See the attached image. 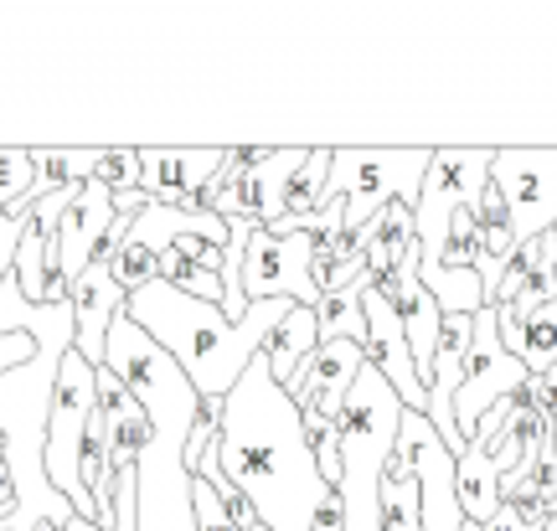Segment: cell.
Wrapping results in <instances>:
<instances>
[{"label":"cell","instance_id":"cell-1","mask_svg":"<svg viewBox=\"0 0 557 531\" xmlns=\"http://www.w3.org/2000/svg\"><path fill=\"white\" fill-rule=\"evenodd\" d=\"M218 465L253 501L269 531H315L320 506L336 495L305 439L299 403L274 382L263 356L222 397Z\"/></svg>","mask_w":557,"mask_h":531},{"label":"cell","instance_id":"cell-2","mask_svg":"<svg viewBox=\"0 0 557 531\" xmlns=\"http://www.w3.org/2000/svg\"><path fill=\"white\" fill-rule=\"evenodd\" d=\"M295 299H253V310L243 320H227L222 305H207L197 295H181L176 284L156 279L150 289L124 299V316L156 341L160 351L176 356V367L191 376L201 397H227L243 382L278 331V320L289 316Z\"/></svg>","mask_w":557,"mask_h":531},{"label":"cell","instance_id":"cell-3","mask_svg":"<svg viewBox=\"0 0 557 531\" xmlns=\"http://www.w3.org/2000/svg\"><path fill=\"white\" fill-rule=\"evenodd\" d=\"M403 397L377 367H361L357 387L341 413V506H346V531H382V480L398 449L403 429Z\"/></svg>","mask_w":557,"mask_h":531},{"label":"cell","instance_id":"cell-4","mask_svg":"<svg viewBox=\"0 0 557 531\" xmlns=\"http://www.w3.org/2000/svg\"><path fill=\"white\" fill-rule=\"evenodd\" d=\"M103 367L120 376L124 387H129V397L150 413V429L165 433V439H186V444H191V433H197V423H201V393L191 387V376L176 367V356L160 351L129 316H120L109 325Z\"/></svg>","mask_w":557,"mask_h":531},{"label":"cell","instance_id":"cell-5","mask_svg":"<svg viewBox=\"0 0 557 531\" xmlns=\"http://www.w3.org/2000/svg\"><path fill=\"white\" fill-rule=\"evenodd\" d=\"M429 165H434V150H361V145H336L325 201H346V233H361L393 201L418 207Z\"/></svg>","mask_w":557,"mask_h":531},{"label":"cell","instance_id":"cell-6","mask_svg":"<svg viewBox=\"0 0 557 531\" xmlns=\"http://www.w3.org/2000/svg\"><path fill=\"white\" fill-rule=\"evenodd\" d=\"M99 413V367L83 361L78 346L62 356V372H58V387H52V413H47V480L52 491L83 516L99 527V511L94 501L83 491V474H78V449H83V429L88 418Z\"/></svg>","mask_w":557,"mask_h":531},{"label":"cell","instance_id":"cell-7","mask_svg":"<svg viewBox=\"0 0 557 531\" xmlns=\"http://www.w3.org/2000/svg\"><path fill=\"white\" fill-rule=\"evenodd\" d=\"M491 165L496 150H434L423 197L413 207V243H418V274L423 284L438 279V258L449 248V222L459 207H480L485 186H491Z\"/></svg>","mask_w":557,"mask_h":531},{"label":"cell","instance_id":"cell-8","mask_svg":"<svg viewBox=\"0 0 557 531\" xmlns=\"http://www.w3.org/2000/svg\"><path fill=\"white\" fill-rule=\"evenodd\" d=\"M387 480H418V516H423V531H459L465 527L459 485H455L459 459L434 433L429 413H403L398 449H393Z\"/></svg>","mask_w":557,"mask_h":531},{"label":"cell","instance_id":"cell-9","mask_svg":"<svg viewBox=\"0 0 557 531\" xmlns=\"http://www.w3.org/2000/svg\"><path fill=\"white\" fill-rule=\"evenodd\" d=\"M527 361L506 351V341L496 331V310H480L475 316V341H470V356H465V382L455 393V423H459V439L470 444L485 423V413L506 403L527 382Z\"/></svg>","mask_w":557,"mask_h":531},{"label":"cell","instance_id":"cell-10","mask_svg":"<svg viewBox=\"0 0 557 531\" xmlns=\"http://www.w3.org/2000/svg\"><path fill=\"white\" fill-rule=\"evenodd\" d=\"M491 186L511 207V222H517L521 243H532L542 233H557V145L553 150H521V145L496 150Z\"/></svg>","mask_w":557,"mask_h":531},{"label":"cell","instance_id":"cell-11","mask_svg":"<svg viewBox=\"0 0 557 531\" xmlns=\"http://www.w3.org/2000/svg\"><path fill=\"white\" fill-rule=\"evenodd\" d=\"M315 237L310 233H289L278 237L269 227L253 233L248 258H243V295L253 299H295V305H315Z\"/></svg>","mask_w":557,"mask_h":531},{"label":"cell","instance_id":"cell-12","mask_svg":"<svg viewBox=\"0 0 557 531\" xmlns=\"http://www.w3.org/2000/svg\"><path fill=\"white\" fill-rule=\"evenodd\" d=\"M367 367H377L393 393L403 397L408 413H429V387L418 382V367H413V346H408V331H403V316L393 295L382 284H367Z\"/></svg>","mask_w":557,"mask_h":531},{"label":"cell","instance_id":"cell-13","mask_svg":"<svg viewBox=\"0 0 557 531\" xmlns=\"http://www.w3.org/2000/svg\"><path fill=\"white\" fill-rule=\"evenodd\" d=\"M114 222H120V207H114V192L99 186V181H88L78 197L67 201V212L58 222V254H62V279L67 284H78L88 274V263L94 254L103 248V237L114 233Z\"/></svg>","mask_w":557,"mask_h":531},{"label":"cell","instance_id":"cell-14","mask_svg":"<svg viewBox=\"0 0 557 531\" xmlns=\"http://www.w3.org/2000/svg\"><path fill=\"white\" fill-rule=\"evenodd\" d=\"M227 150H139V192L156 207H176L186 212V201L197 197L207 181L222 171Z\"/></svg>","mask_w":557,"mask_h":531},{"label":"cell","instance_id":"cell-15","mask_svg":"<svg viewBox=\"0 0 557 531\" xmlns=\"http://www.w3.org/2000/svg\"><path fill=\"white\" fill-rule=\"evenodd\" d=\"M315 145H295V150H274V156L253 165V171H243L233 186H227V197L218 201V217L222 222H259V227H274L278 217V197H284V186L295 176L299 165L310 160Z\"/></svg>","mask_w":557,"mask_h":531},{"label":"cell","instance_id":"cell-16","mask_svg":"<svg viewBox=\"0 0 557 531\" xmlns=\"http://www.w3.org/2000/svg\"><path fill=\"white\" fill-rule=\"evenodd\" d=\"M73 316H78V356L83 361H94L103 367V351H109V325L124 316V289L114 284V269H109V258H94L88 263V274L73 284Z\"/></svg>","mask_w":557,"mask_h":531},{"label":"cell","instance_id":"cell-17","mask_svg":"<svg viewBox=\"0 0 557 531\" xmlns=\"http://www.w3.org/2000/svg\"><path fill=\"white\" fill-rule=\"evenodd\" d=\"M320 351V316L315 305H289V316L278 320V331L269 335V346H263V361H269V372L284 393L305 397V367H310V356Z\"/></svg>","mask_w":557,"mask_h":531},{"label":"cell","instance_id":"cell-18","mask_svg":"<svg viewBox=\"0 0 557 531\" xmlns=\"http://www.w3.org/2000/svg\"><path fill=\"white\" fill-rule=\"evenodd\" d=\"M517 248L521 237H517V222H511V207H506V197L496 186H485V197H480V254H475V274L485 284V299L500 289V274H506V263H511Z\"/></svg>","mask_w":557,"mask_h":531},{"label":"cell","instance_id":"cell-19","mask_svg":"<svg viewBox=\"0 0 557 531\" xmlns=\"http://www.w3.org/2000/svg\"><path fill=\"white\" fill-rule=\"evenodd\" d=\"M459 511L465 521H475V527H491L496 511L506 506V495H500V470L491 465V444H480L470 439V449L459 454Z\"/></svg>","mask_w":557,"mask_h":531},{"label":"cell","instance_id":"cell-20","mask_svg":"<svg viewBox=\"0 0 557 531\" xmlns=\"http://www.w3.org/2000/svg\"><path fill=\"white\" fill-rule=\"evenodd\" d=\"M367 284L372 279H357V284H341V289H325L315 299V316H320V346L325 341H357L367 346Z\"/></svg>","mask_w":557,"mask_h":531},{"label":"cell","instance_id":"cell-21","mask_svg":"<svg viewBox=\"0 0 557 531\" xmlns=\"http://www.w3.org/2000/svg\"><path fill=\"white\" fill-rule=\"evenodd\" d=\"M331 145H315L310 150V160L299 165L295 176H289V186H284V197H278V217H274V227L278 222H299V217H310L325 207V181H331Z\"/></svg>","mask_w":557,"mask_h":531},{"label":"cell","instance_id":"cell-22","mask_svg":"<svg viewBox=\"0 0 557 531\" xmlns=\"http://www.w3.org/2000/svg\"><path fill=\"white\" fill-rule=\"evenodd\" d=\"M99 150H32V160H37V192L52 197V192H78V186H88V181H94V165H99Z\"/></svg>","mask_w":557,"mask_h":531},{"label":"cell","instance_id":"cell-23","mask_svg":"<svg viewBox=\"0 0 557 531\" xmlns=\"http://www.w3.org/2000/svg\"><path fill=\"white\" fill-rule=\"evenodd\" d=\"M37 160L21 145H0V212H26L37 207Z\"/></svg>","mask_w":557,"mask_h":531},{"label":"cell","instance_id":"cell-24","mask_svg":"<svg viewBox=\"0 0 557 531\" xmlns=\"http://www.w3.org/2000/svg\"><path fill=\"white\" fill-rule=\"evenodd\" d=\"M521 361L527 372H553L557 367V299L521 320Z\"/></svg>","mask_w":557,"mask_h":531},{"label":"cell","instance_id":"cell-25","mask_svg":"<svg viewBox=\"0 0 557 531\" xmlns=\"http://www.w3.org/2000/svg\"><path fill=\"white\" fill-rule=\"evenodd\" d=\"M94 181L109 186L114 197L120 192H139V150L135 145H103L99 165H94Z\"/></svg>","mask_w":557,"mask_h":531},{"label":"cell","instance_id":"cell-26","mask_svg":"<svg viewBox=\"0 0 557 531\" xmlns=\"http://www.w3.org/2000/svg\"><path fill=\"white\" fill-rule=\"evenodd\" d=\"M26 227H32V207H26V212H5V217H0V289L11 284V274H16V254H21V237H26Z\"/></svg>","mask_w":557,"mask_h":531},{"label":"cell","instance_id":"cell-27","mask_svg":"<svg viewBox=\"0 0 557 531\" xmlns=\"http://www.w3.org/2000/svg\"><path fill=\"white\" fill-rule=\"evenodd\" d=\"M485 531H527V527H521V516L511 511V506H500V511H496V521H491V527H485Z\"/></svg>","mask_w":557,"mask_h":531},{"label":"cell","instance_id":"cell-28","mask_svg":"<svg viewBox=\"0 0 557 531\" xmlns=\"http://www.w3.org/2000/svg\"><path fill=\"white\" fill-rule=\"evenodd\" d=\"M37 531H67V527H58V521H41V527Z\"/></svg>","mask_w":557,"mask_h":531},{"label":"cell","instance_id":"cell-29","mask_svg":"<svg viewBox=\"0 0 557 531\" xmlns=\"http://www.w3.org/2000/svg\"><path fill=\"white\" fill-rule=\"evenodd\" d=\"M459 531H485V527H475V521H465V527H459Z\"/></svg>","mask_w":557,"mask_h":531},{"label":"cell","instance_id":"cell-30","mask_svg":"<svg viewBox=\"0 0 557 531\" xmlns=\"http://www.w3.org/2000/svg\"><path fill=\"white\" fill-rule=\"evenodd\" d=\"M259 531H269V527H259Z\"/></svg>","mask_w":557,"mask_h":531}]
</instances>
